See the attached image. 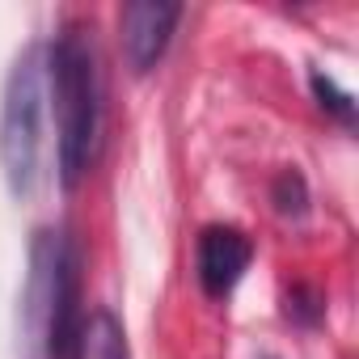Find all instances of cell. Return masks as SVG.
I'll return each instance as SVG.
<instances>
[{
  "label": "cell",
  "instance_id": "obj_4",
  "mask_svg": "<svg viewBox=\"0 0 359 359\" xmlns=\"http://www.w3.org/2000/svg\"><path fill=\"white\" fill-rule=\"evenodd\" d=\"M182 18V5H161V0H135L118 13V39L131 72H152L156 60L165 55L173 26Z\"/></svg>",
  "mask_w": 359,
  "mask_h": 359
},
{
  "label": "cell",
  "instance_id": "obj_3",
  "mask_svg": "<svg viewBox=\"0 0 359 359\" xmlns=\"http://www.w3.org/2000/svg\"><path fill=\"white\" fill-rule=\"evenodd\" d=\"M43 102H47V64L39 47H26L9 72L5 106H0V165H5V182L13 199H30L39 187Z\"/></svg>",
  "mask_w": 359,
  "mask_h": 359
},
{
  "label": "cell",
  "instance_id": "obj_1",
  "mask_svg": "<svg viewBox=\"0 0 359 359\" xmlns=\"http://www.w3.org/2000/svg\"><path fill=\"white\" fill-rule=\"evenodd\" d=\"M47 85L55 102V152L64 187H76L97 152L102 131V68L85 30H64L47 55Z\"/></svg>",
  "mask_w": 359,
  "mask_h": 359
},
{
  "label": "cell",
  "instance_id": "obj_8",
  "mask_svg": "<svg viewBox=\"0 0 359 359\" xmlns=\"http://www.w3.org/2000/svg\"><path fill=\"white\" fill-rule=\"evenodd\" d=\"M313 93H317V106H321V110H330V114H334V118H342V123H355V97H351V93H342L330 76L313 72Z\"/></svg>",
  "mask_w": 359,
  "mask_h": 359
},
{
  "label": "cell",
  "instance_id": "obj_5",
  "mask_svg": "<svg viewBox=\"0 0 359 359\" xmlns=\"http://www.w3.org/2000/svg\"><path fill=\"white\" fill-rule=\"evenodd\" d=\"M250 258H254V241L241 229H233V224L203 229V237H199V287L212 300L229 296L241 283V275L250 271Z\"/></svg>",
  "mask_w": 359,
  "mask_h": 359
},
{
  "label": "cell",
  "instance_id": "obj_6",
  "mask_svg": "<svg viewBox=\"0 0 359 359\" xmlns=\"http://www.w3.org/2000/svg\"><path fill=\"white\" fill-rule=\"evenodd\" d=\"M72 359H131L127 334L110 309H93L72 338Z\"/></svg>",
  "mask_w": 359,
  "mask_h": 359
},
{
  "label": "cell",
  "instance_id": "obj_2",
  "mask_svg": "<svg viewBox=\"0 0 359 359\" xmlns=\"http://www.w3.org/2000/svg\"><path fill=\"white\" fill-rule=\"evenodd\" d=\"M76 338V254L64 233H34L18 309L22 359H64Z\"/></svg>",
  "mask_w": 359,
  "mask_h": 359
},
{
  "label": "cell",
  "instance_id": "obj_7",
  "mask_svg": "<svg viewBox=\"0 0 359 359\" xmlns=\"http://www.w3.org/2000/svg\"><path fill=\"white\" fill-rule=\"evenodd\" d=\"M275 208H279L283 216H304L309 191H304V177H300L296 169H283V173L275 177Z\"/></svg>",
  "mask_w": 359,
  "mask_h": 359
}]
</instances>
